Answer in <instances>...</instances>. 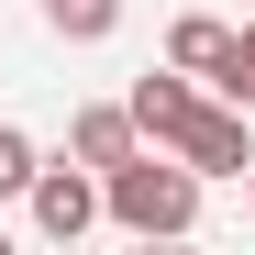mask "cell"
<instances>
[{
  "mask_svg": "<svg viewBox=\"0 0 255 255\" xmlns=\"http://www.w3.org/2000/svg\"><path fill=\"white\" fill-rule=\"evenodd\" d=\"M100 222L144 233V244H155V233H189V222H200V178H189L166 144H155V155L133 144L122 166H100Z\"/></svg>",
  "mask_w": 255,
  "mask_h": 255,
  "instance_id": "cell-1",
  "label": "cell"
},
{
  "mask_svg": "<svg viewBox=\"0 0 255 255\" xmlns=\"http://www.w3.org/2000/svg\"><path fill=\"white\" fill-rule=\"evenodd\" d=\"M166 155H178L189 178H244V166H255V111H233V100H189L178 133H166Z\"/></svg>",
  "mask_w": 255,
  "mask_h": 255,
  "instance_id": "cell-2",
  "label": "cell"
},
{
  "mask_svg": "<svg viewBox=\"0 0 255 255\" xmlns=\"http://www.w3.org/2000/svg\"><path fill=\"white\" fill-rule=\"evenodd\" d=\"M22 200H33V233H45V244H78L100 222V166H33Z\"/></svg>",
  "mask_w": 255,
  "mask_h": 255,
  "instance_id": "cell-3",
  "label": "cell"
},
{
  "mask_svg": "<svg viewBox=\"0 0 255 255\" xmlns=\"http://www.w3.org/2000/svg\"><path fill=\"white\" fill-rule=\"evenodd\" d=\"M189 100H200V89H189V67H155V78H133V100H122V111H133V133H155V144H166Z\"/></svg>",
  "mask_w": 255,
  "mask_h": 255,
  "instance_id": "cell-4",
  "label": "cell"
},
{
  "mask_svg": "<svg viewBox=\"0 0 255 255\" xmlns=\"http://www.w3.org/2000/svg\"><path fill=\"white\" fill-rule=\"evenodd\" d=\"M133 144H144V133H133V111H111V100L67 122V155H78V166H122Z\"/></svg>",
  "mask_w": 255,
  "mask_h": 255,
  "instance_id": "cell-5",
  "label": "cell"
},
{
  "mask_svg": "<svg viewBox=\"0 0 255 255\" xmlns=\"http://www.w3.org/2000/svg\"><path fill=\"white\" fill-rule=\"evenodd\" d=\"M45 11L56 45H100V33H122V0H33Z\"/></svg>",
  "mask_w": 255,
  "mask_h": 255,
  "instance_id": "cell-6",
  "label": "cell"
},
{
  "mask_svg": "<svg viewBox=\"0 0 255 255\" xmlns=\"http://www.w3.org/2000/svg\"><path fill=\"white\" fill-rule=\"evenodd\" d=\"M211 56H222V22H211V11H178V33H166V67L211 78Z\"/></svg>",
  "mask_w": 255,
  "mask_h": 255,
  "instance_id": "cell-7",
  "label": "cell"
},
{
  "mask_svg": "<svg viewBox=\"0 0 255 255\" xmlns=\"http://www.w3.org/2000/svg\"><path fill=\"white\" fill-rule=\"evenodd\" d=\"M211 89L233 111H255V33H222V56H211Z\"/></svg>",
  "mask_w": 255,
  "mask_h": 255,
  "instance_id": "cell-8",
  "label": "cell"
},
{
  "mask_svg": "<svg viewBox=\"0 0 255 255\" xmlns=\"http://www.w3.org/2000/svg\"><path fill=\"white\" fill-rule=\"evenodd\" d=\"M33 166H45V155H33V133H11V122H0V200H22Z\"/></svg>",
  "mask_w": 255,
  "mask_h": 255,
  "instance_id": "cell-9",
  "label": "cell"
}]
</instances>
